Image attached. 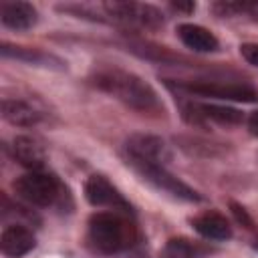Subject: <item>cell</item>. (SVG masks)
Wrapping results in <instances>:
<instances>
[{
    "instance_id": "cell-19",
    "label": "cell",
    "mask_w": 258,
    "mask_h": 258,
    "mask_svg": "<svg viewBox=\"0 0 258 258\" xmlns=\"http://www.w3.org/2000/svg\"><path fill=\"white\" fill-rule=\"evenodd\" d=\"M240 54L244 56L246 62L252 67H258V42H244L240 44Z\"/></svg>"
},
{
    "instance_id": "cell-11",
    "label": "cell",
    "mask_w": 258,
    "mask_h": 258,
    "mask_svg": "<svg viewBox=\"0 0 258 258\" xmlns=\"http://www.w3.org/2000/svg\"><path fill=\"white\" fill-rule=\"evenodd\" d=\"M12 153H14V159L30 169V171H38L44 167V161H46V151L44 147L40 145L38 139L34 137H28V135H18L12 143Z\"/></svg>"
},
{
    "instance_id": "cell-4",
    "label": "cell",
    "mask_w": 258,
    "mask_h": 258,
    "mask_svg": "<svg viewBox=\"0 0 258 258\" xmlns=\"http://www.w3.org/2000/svg\"><path fill=\"white\" fill-rule=\"evenodd\" d=\"M147 183H151L155 189L175 198V200H181V202H202V196L189 187L185 181H181L179 177H175L173 173L167 171L165 165H153V163H137V165H131Z\"/></svg>"
},
{
    "instance_id": "cell-5",
    "label": "cell",
    "mask_w": 258,
    "mask_h": 258,
    "mask_svg": "<svg viewBox=\"0 0 258 258\" xmlns=\"http://www.w3.org/2000/svg\"><path fill=\"white\" fill-rule=\"evenodd\" d=\"M175 91H185L189 95L198 97H210L218 101H242L252 103L258 99V93L248 85H236V83H210V81H196V83H167Z\"/></svg>"
},
{
    "instance_id": "cell-14",
    "label": "cell",
    "mask_w": 258,
    "mask_h": 258,
    "mask_svg": "<svg viewBox=\"0 0 258 258\" xmlns=\"http://www.w3.org/2000/svg\"><path fill=\"white\" fill-rule=\"evenodd\" d=\"M0 54L4 58H14L26 64H34V67H50V69H64V62L60 58H56L50 52H44L40 48H28V46H16V44H2L0 46Z\"/></svg>"
},
{
    "instance_id": "cell-2",
    "label": "cell",
    "mask_w": 258,
    "mask_h": 258,
    "mask_svg": "<svg viewBox=\"0 0 258 258\" xmlns=\"http://www.w3.org/2000/svg\"><path fill=\"white\" fill-rule=\"evenodd\" d=\"M87 240L95 252L113 256L131 250L139 242V230L133 222V216L101 210L89 220Z\"/></svg>"
},
{
    "instance_id": "cell-8",
    "label": "cell",
    "mask_w": 258,
    "mask_h": 258,
    "mask_svg": "<svg viewBox=\"0 0 258 258\" xmlns=\"http://www.w3.org/2000/svg\"><path fill=\"white\" fill-rule=\"evenodd\" d=\"M85 198L91 206L111 210V212H123L133 216L131 204L123 198V194L105 177V175H91L85 183Z\"/></svg>"
},
{
    "instance_id": "cell-1",
    "label": "cell",
    "mask_w": 258,
    "mask_h": 258,
    "mask_svg": "<svg viewBox=\"0 0 258 258\" xmlns=\"http://www.w3.org/2000/svg\"><path fill=\"white\" fill-rule=\"evenodd\" d=\"M93 83L101 91L113 95L133 111H139L145 115L163 113V103L159 101L153 87L133 73H127L121 69H105L93 77Z\"/></svg>"
},
{
    "instance_id": "cell-24",
    "label": "cell",
    "mask_w": 258,
    "mask_h": 258,
    "mask_svg": "<svg viewBox=\"0 0 258 258\" xmlns=\"http://www.w3.org/2000/svg\"><path fill=\"white\" fill-rule=\"evenodd\" d=\"M252 248H254V250H256V252H258V238H256V240H254V244H252Z\"/></svg>"
},
{
    "instance_id": "cell-17",
    "label": "cell",
    "mask_w": 258,
    "mask_h": 258,
    "mask_svg": "<svg viewBox=\"0 0 258 258\" xmlns=\"http://www.w3.org/2000/svg\"><path fill=\"white\" fill-rule=\"evenodd\" d=\"M2 117L16 125V127H34L40 123L42 113L34 109L30 103L20 101V99H4L2 101Z\"/></svg>"
},
{
    "instance_id": "cell-18",
    "label": "cell",
    "mask_w": 258,
    "mask_h": 258,
    "mask_svg": "<svg viewBox=\"0 0 258 258\" xmlns=\"http://www.w3.org/2000/svg\"><path fill=\"white\" fill-rule=\"evenodd\" d=\"M212 10L216 12V16H238L244 14V2H216L212 6Z\"/></svg>"
},
{
    "instance_id": "cell-21",
    "label": "cell",
    "mask_w": 258,
    "mask_h": 258,
    "mask_svg": "<svg viewBox=\"0 0 258 258\" xmlns=\"http://www.w3.org/2000/svg\"><path fill=\"white\" fill-rule=\"evenodd\" d=\"M244 14H248L252 20H258V2H244Z\"/></svg>"
},
{
    "instance_id": "cell-7",
    "label": "cell",
    "mask_w": 258,
    "mask_h": 258,
    "mask_svg": "<svg viewBox=\"0 0 258 258\" xmlns=\"http://www.w3.org/2000/svg\"><path fill=\"white\" fill-rule=\"evenodd\" d=\"M107 14L115 18L117 22H123L127 26L137 28H159L163 26V14L151 6V4H139V2H109L103 4Z\"/></svg>"
},
{
    "instance_id": "cell-20",
    "label": "cell",
    "mask_w": 258,
    "mask_h": 258,
    "mask_svg": "<svg viewBox=\"0 0 258 258\" xmlns=\"http://www.w3.org/2000/svg\"><path fill=\"white\" fill-rule=\"evenodd\" d=\"M230 208H232V212H234V216H236V220H238V222H242L246 228H252V226H254L252 218L248 216V212H246L242 206H238L236 202H232V204H230Z\"/></svg>"
},
{
    "instance_id": "cell-9",
    "label": "cell",
    "mask_w": 258,
    "mask_h": 258,
    "mask_svg": "<svg viewBox=\"0 0 258 258\" xmlns=\"http://www.w3.org/2000/svg\"><path fill=\"white\" fill-rule=\"evenodd\" d=\"M183 117L189 123L204 125L208 121H214L218 125H238L244 121L242 111L230 107V105H216V103H183Z\"/></svg>"
},
{
    "instance_id": "cell-23",
    "label": "cell",
    "mask_w": 258,
    "mask_h": 258,
    "mask_svg": "<svg viewBox=\"0 0 258 258\" xmlns=\"http://www.w3.org/2000/svg\"><path fill=\"white\" fill-rule=\"evenodd\" d=\"M248 131H250L254 137H258V111H254V113L248 117Z\"/></svg>"
},
{
    "instance_id": "cell-12",
    "label": "cell",
    "mask_w": 258,
    "mask_h": 258,
    "mask_svg": "<svg viewBox=\"0 0 258 258\" xmlns=\"http://www.w3.org/2000/svg\"><path fill=\"white\" fill-rule=\"evenodd\" d=\"M0 20L6 28L12 30H28L36 24L38 12L28 2H2L0 6Z\"/></svg>"
},
{
    "instance_id": "cell-3",
    "label": "cell",
    "mask_w": 258,
    "mask_h": 258,
    "mask_svg": "<svg viewBox=\"0 0 258 258\" xmlns=\"http://www.w3.org/2000/svg\"><path fill=\"white\" fill-rule=\"evenodd\" d=\"M14 191L20 200L34 208H62L64 200H69V189L60 183V179L44 169L28 171L14 181Z\"/></svg>"
},
{
    "instance_id": "cell-15",
    "label": "cell",
    "mask_w": 258,
    "mask_h": 258,
    "mask_svg": "<svg viewBox=\"0 0 258 258\" xmlns=\"http://www.w3.org/2000/svg\"><path fill=\"white\" fill-rule=\"evenodd\" d=\"M214 248L206 242L189 240V238H169L159 252V258H208Z\"/></svg>"
},
{
    "instance_id": "cell-10",
    "label": "cell",
    "mask_w": 258,
    "mask_h": 258,
    "mask_svg": "<svg viewBox=\"0 0 258 258\" xmlns=\"http://www.w3.org/2000/svg\"><path fill=\"white\" fill-rule=\"evenodd\" d=\"M36 246L34 234L28 226L8 224L0 234V250L8 258H22Z\"/></svg>"
},
{
    "instance_id": "cell-6",
    "label": "cell",
    "mask_w": 258,
    "mask_h": 258,
    "mask_svg": "<svg viewBox=\"0 0 258 258\" xmlns=\"http://www.w3.org/2000/svg\"><path fill=\"white\" fill-rule=\"evenodd\" d=\"M125 151H127V161L131 165L137 163H153V165H165L171 159V151L167 143L149 133H135L125 141Z\"/></svg>"
},
{
    "instance_id": "cell-16",
    "label": "cell",
    "mask_w": 258,
    "mask_h": 258,
    "mask_svg": "<svg viewBox=\"0 0 258 258\" xmlns=\"http://www.w3.org/2000/svg\"><path fill=\"white\" fill-rule=\"evenodd\" d=\"M177 36L194 52H214L220 46L218 38L208 28H204L200 24H189V22L179 24L177 26Z\"/></svg>"
},
{
    "instance_id": "cell-13",
    "label": "cell",
    "mask_w": 258,
    "mask_h": 258,
    "mask_svg": "<svg viewBox=\"0 0 258 258\" xmlns=\"http://www.w3.org/2000/svg\"><path fill=\"white\" fill-rule=\"evenodd\" d=\"M191 226L202 238L212 240V242H226L232 238L230 222L218 212H204V214L196 216L191 220Z\"/></svg>"
},
{
    "instance_id": "cell-22",
    "label": "cell",
    "mask_w": 258,
    "mask_h": 258,
    "mask_svg": "<svg viewBox=\"0 0 258 258\" xmlns=\"http://www.w3.org/2000/svg\"><path fill=\"white\" fill-rule=\"evenodd\" d=\"M171 8L177 12H194L196 4L194 2H171Z\"/></svg>"
}]
</instances>
